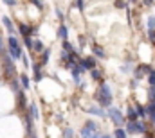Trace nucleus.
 Masks as SVG:
<instances>
[{
    "mask_svg": "<svg viewBox=\"0 0 155 138\" xmlns=\"http://www.w3.org/2000/svg\"><path fill=\"white\" fill-rule=\"evenodd\" d=\"M96 99L99 101V104L103 108H107V106L110 108L112 106V92H110V86L107 83H101V86H99V90L96 93Z\"/></svg>",
    "mask_w": 155,
    "mask_h": 138,
    "instance_id": "obj_1",
    "label": "nucleus"
},
{
    "mask_svg": "<svg viewBox=\"0 0 155 138\" xmlns=\"http://www.w3.org/2000/svg\"><path fill=\"white\" fill-rule=\"evenodd\" d=\"M107 115H108V117L112 118V122L116 124L117 127H123V126H124V122H126L119 108H114V106H110V108L107 109Z\"/></svg>",
    "mask_w": 155,
    "mask_h": 138,
    "instance_id": "obj_2",
    "label": "nucleus"
},
{
    "mask_svg": "<svg viewBox=\"0 0 155 138\" xmlns=\"http://www.w3.org/2000/svg\"><path fill=\"white\" fill-rule=\"evenodd\" d=\"M96 133H97V124L94 120H88L81 129V138H92Z\"/></svg>",
    "mask_w": 155,
    "mask_h": 138,
    "instance_id": "obj_3",
    "label": "nucleus"
},
{
    "mask_svg": "<svg viewBox=\"0 0 155 138\" xmlns=\"http://www.w3.org/2000/svg\"><path fill=\"white\" fill-rule=\"evenodd\" d=\"M2 59H4V72H5V77H13V75L16 74V68H15V65H13L11 56L4 54V56H2Z\"/></svg>",
    "mask_w": 155,
    "mask_h": 138,
    "instance_id": "obj_4",
    "label": "nucleus"
},
{
    "mask_svg": "<svg viewBox=\"0 0 155 138\" xmlns=\"http://www.w3.org/2000/svg\"><path fill=\"white\" fill-rule=\"evenodd\" d=\"M18 31H20V34L24 36V38L35 36V33H36V29H33L31 25H25V24H18Z\"/></svg>",
    "mask_w": 155,
    "mask_h": 138,
    "instance_id": "obj_5",
    "label": "nucleus"
},
{
    "mask_svg": "<svg viewBox=\"0 0 155 138\" xmlns=\"http://www.w3.org/2000/svg\"><path fill=\"white\" fill-rule=\"evenodd\" d=\"M96 65H97V63H96L94 58H85V59L79 61V67H83L85 70H94L96 68Z\"/></svg>",
    "mask_w": 155,
    "mask_h": 138,
    "instance_id": "obj_6",
    "label": "nucleus"
},
{
    "mask_svg": "<svg viewBox=\"0 0 155 138\" xmlns=\"http://www.w3.org/2000/svg\"><path fill=\"white\" fill-rule=\"evenodd\" d=\"M126 117H128V120H132V122H137V120H139L137 109H135L134 106H128V108H126Z\"/></svg>",
    "mask_w": 155,
    "mask_h": 138,
    "instance_id": "obj_7",
    "label": "nucleus"
},
{
    "mask_svg": "<svg viewBox=\"0 0 155 138\" xmlns=\"http://www.w3.org/2000/svg\"><path fill=\"white\" fill-rule=\"evenodd\" d=\"M7 50H9V56H11L13 59H20V58H24V54H22V49H20V47H9Z\"/></svg>",
    "mask_w": 155,
    "mask_h": 138,
    "instance_id": "obj_8",
    "label": "nucleus"
},
{
    "mask_svg": "<svg viewBox=\"0 0 155 138\" xmlns=\"http://www.w3.org/2000/svg\"><path fill=\"white\" fill-rule=\"evenodd\" d=\"M2 24L5 25V29H7L9 34H15V27H13V22H11L9 16H4V18H2Z\"/></svg>",
    "mask_w": 155,
    "mask_h": 138,
    "instance_id": "obj_9",
    "label": "nucleus"
},
{
    "mask_svg": "<svg viewBox=\"0 0 155 138\" xmlns=\"http://www.w3.org/2000/svg\"><path fill=\"white\" fill-rule=\"evenodd\" d=\"M87 111H88V113H92V115H99V117H105V115H107V111H105V109H101V108H97V106L87 108Z\"/></svg>",
    "mask_w": 155,
    "mask_h": 138,
    "instance_id": "obj_10",
    "label": "nucleus"
},
{
    "mask_svg": "<svg viewBox=\"0 0 155 138\" xmlns=\"http://www.w3.org/2000/svg\"><path fill=\"white\" fill-rule=\"evenodd\" d=\"M49 56H51V49H45V50L41 52V59H40V65H41V67H45V65H47Z\"/></svg>",
    "mask_w": 155,
    "mask_h": 138,
    "instance_id": "obj_11",
    "label": "nucleus"
},
{
    "mask_svg": "<svg viewBox=\"0 0 155 138\" xmlns=\"http://www.w3.org/2000/svg\"><path fill=\"white\" fill-rule=\"evenodd\" d=\"M134 126H135V133H139V135H146V127H144V124H143L141 120L134 122Z\"/></svg>",
    "mask_w": 155,
    "mask_h": 138,
    "instance_id": "obj_12",
    "label": "nucleus"
},
{
    "mask_svg": "<svg viewBox=\"0 0 155 138\" xmlns=\"http://www.w3.org/2000/svg\"><path fill=\"white\" fill-rule=\"evenodd\" d=\"M67 36H69L67 27H65V25H60V29H58V38H60V39H63V41H67Z\"/></svg>",
    "mask_w": 155,
    "mask_h": 138,
    "instance_id": "obj_13",
    "label": "nucleus"
},
{
    "mask_svg": "<svg viewBox=\"0 0 155 138\" xmlns=\"http://www.w3.org/2000/svg\"><path fill=\"white\" fill-rule=\"evenodd\" d=\"M92 52H94V54H96L97 58H101V59H103V58H107V52H105V50H103V49H101L99 45L92 47Z\"/></svg>",
    "mask_w": 155,
    "mask_h": 138,
    "instance_id": "obj_14",
    "label": "nucleus"
},
{
    "mask_svg": "<svg viewBox=\"0 0 155 138\" xmlns=\"http://www.w3.org/2000/svg\"><path fill=\"white\" fill-rule=\"evenodd\" d=\"M40 68H41L40 63H35V65H33V70H35V81H41V77H43L41 72H40Z\"/></svg>",
    "mask_w": 155,
    "mask_h": 138,
    "instance_id": "obj_15",
    "label": "nucleus"
},
{
    "mask_svg": "<svg viewBox=\"0 0 155 138\" xmlns=\"http://www.w3.org/2000/svg\"><path fill=\"white\" fill-rule=\"evenodd\" d=\"M45 49H43V43L40 41V39H35V45H33V52H36V54H41Z\"/></svg>",
    "mask_w": 155,
    "mask_h": 138,
    "instance_id": "obj_16",
    "label": "nucleus"
},
{
    "mask_svg": "<svg viewBox=\"0 0 155 138\" xmlns=\"http://www.w3.org/2000/svg\"><path fill=\"white\" fill-rule=\"evenodd\" d=\"M135 109H137V115H139L141 118H144V117L148 115V109H144L141 104H135Z\"/></svg>",
    "mask_w": 155,
    "mask_h": 138,
    "instance_id": "obj_17",
    "label": "nucleus"
},
{
    "mask_svg": "<svg viewBox=\"0 0 155 138\" xmlns=\"http://www.w3.org/2000/svg\"><path fill=\"white\" fill-rule=\"evenodd\" d=\"M33 120H35V118H33V115H31V113H27V115H25V127H27V131H31V129H33Z\"/></svg>",
    "mask_w": 155,
    "mask_h": 138,
    "instance_id": "obj_18",
    "label": "nucleus"
},
{
    "mask_svg": "<svg viewBox=\"0 0 155 138\" xmlns=\"http://www.w3.org/2000/svg\"><path fill=\"white\" fill-rule=\"evenodd\" d=\"M29 113L33 115V118H35V120L38 118V106H36L35 102H33V104H29Z\"/></svg>",
    "mask_w": 155,
    "mask_h": 138,
    "instance_id": "obj_19",
    "label": "nucleus"
},
{
    "mask_svg": "<svg viewBox=\"0 0 155 138\" xmlns=\"http://www.w3.org/2000/svg\"><path fill=\"white\" fill-rule=\"evenodd\" d=\"M90 77H92L94 81H101V79H103V75H101V72H99L97 68L90 70Z\"/></svg>",
    "mask_w": 155,
    "mask_h": 138,
    "instance_id": "obj_20",
    "label": "nucleus"
},
{
    "mask_svg": "<svg viewBox=\"0 0 155 138\" xmlns=\"http://www.w3.org/2000/svg\"><path fill=\"white\" fill-rule=\"evenodd\" d=\"M16 97H18V102H20V106H22V108H25V106H27L25 93H24V92H18V93H16Z\"/></svg>",
    "mask_w": 155,
    "mask_h": 138,
    "instance_id": "obj_21",
    "label": "nucleus"
},
{
    "mask_svg": "<svg viewBox=\"0 0 155 138\" xmlns=\"http://www.w3.org/2000/svg\"><path fill=\"white\" fill-rule=\"evenodd\" d=\"M20 83H22L24 90H27V88H29V77H27L25 74H22V75H20Z\"/></svg>",
    "mask_w": 155,
    "mask_h": 138,
    "instance_id": "obj_22",
    "label": "nucleus"
},
{
    "mask_svg": "<svg viewBox=\"0 0 155 138\" xmlns=\"http://www.w3.org/2000/svg\"><path fill=\"white\" fill-rule=\"evenodd\" d=\"M114 135H116V138H126L128 135H126V131L123 129V127H117L116 131H114Z\"/></svg>",
    "mask_w": 155,
    "mask_h": 138,
    "instance_id": "obj_23",
    "label": "nucleus"
},
{
    "mask_svg": "<svg viewBox=\"0 0 155 138\" xmlns=\"http://www.w3.org/2000/svg\"><path fill=\"white\" fill-rule=\"evenodd\" d=\"M7 45H9V47H20V43H18V39H16L15 36H9V38H7Z\"/></svg>",
    "mask_w": 155,
    "mask_h": 138,
    "instance_id": "obj_24",
    "label": "nucleus"
},
{
    "mask_svg": "<svg viewBox=\"0 0 155 138\" xmlns=\"http://www.w3.org/2000/svg\"><path fill=\"white\" fill-rule=\"evenodd\" d=\"M11 88H13V92H15V93L22 92V90H20V81H18V79H13V83H11Z\"/></svg>",
    "mask_w": 155,
    "mask_h": 138,
    "instance_id": "obj_25",
    "label": "nucleus"
},
{
    "mask_svg": "<svg viewBox=\"0 0 155 138\" xmlns=\"http://www.w3.org/2000/svg\"><path fill=\"white\" fill-rule=\"evenodd\" d=\"M148 99H150V102H155V86H150V92H148Z\"/></svg>",
    "mask_w": 155,
    "mask_h": 138,
    "instance_id": "obj_26",
    "label": "nucleus"
},
{
    "mask_svg": "<svg viewBox=\"0 0 155 138\" xmlns=\"http://www.w3.org/2000/svg\"><path fill=\"white\" fill-rule=\"evenodd\" d=\"M148 81H150V86H155V70L148 74Z\"/></svg>",
    "mask_w": 155,
    "mask_h": 138,
    "instance_id": "obj_27",
    "label": "nucleus"
},
{
    "mask_svg": "<svg viewBox=\"0 0 155 138\" xmlns=\"http://www.w3.org/2000/svg\"><path fill=\"white\" fill-rule=\"evenodd\" d=\"M153 29H155V18L150 16V18H148V31H153Z\"/></svg>",
    "mask_w": 155,
    "mask_h": 138,
    "instance_id": "obj_28",
    "label": "nucleus"
},
{
    "mask_svg": "<svg viewBox=\"0 0 155 138\" xmlns=\"http://www.w3.org/2000/svg\"><path fill=\"white\" fill-rule=\"evenodd\" d=\"M126 129H128V133H130V135H132V133H135V126H134V122H132V120H128Z\"/></svg>",
    "mask_w": 155,
    "mask_h": 138,
    "instance_id": "obj_29",
    "label": "nucleus"
},
{
    "mask_svg": "<svg viewBox=\"0 0 155 138\" xmlns=\"http://www.w3.org/2000/svg\"><path fill=\"white\" fill-rule=\"evenodd\" d=\"M116 7L117 9H124L126 7V2L124 0H116Z\"/></svg>",
    "mask_w": 155,
    "mask_h": 138,
    "instance_id": "obj_30",
    "label": "nucleus"
},
{
    "mask_svg": "<svg viewBox=\"0 0 155 138\" xmlns=\"http://www.w3.org/2000/svg\"><path fill=\"white\" fill-rule=\"evenodd\" d=\"M63 138H72V129H71V127H67V129L63 131Z\"/></svg>",
    "mask_w": 155,
    "mask_h": 138,
    "instance_id": "obj_31",
    "label": "nucleus"
},
{
    "mask_svg": "<svg viewBox=\"0 0 155 138\" xmlns=\"http://www.w3.org/2000/svg\"><path fill=\"white\" fill-rule=\"evenodd\" d=\"M4 49H5V43H4V38L0 36V56H4L5 52H4Z\"/></svg>",
    "mask_w": 155,
    "mask_h": 138,
    "instance_id": "obj_32",
    "label": "nucleus"
},
{
    "mask_svg": "<svg viewBox=\"0 0 155 138\" xmlns=\"http://www.w3.org/2000/svg\"><path fill=\"white\" fill-rule=\"evenodd\" d=\"M148 38H150V41L155 45V29L153 31H148Z\"/></svg>",
    "mask_w": 155,
    "mask_h": 138,
    "instance_id": "obj_33",
    "label": "nucleus"
},
{
    "mask_svg": "<svg viewBox=\"0 0 155 138\" xmlns=\"http://www.w3.org/2000/svg\"><path fill=\"white\" fill-rule=\"evenodd\" d=\"M4 4L9 5V7H15V5H16V0H4Z\"/></svg>",
    "mask_w": 155,
    "mask_h": 138,
    "instance_id": "obj_34",
    "label": "nucleus"
},
{
    "mask_svg": "<svg viewBox=\"0 0 155 138\" xmlns=\"http://www.w3.org/2000/svg\"><path fill=\"white\" fill-rule=\"evenodd\" d=\"M74 5H76L79 11H83V7H85V5H83V0H76V4H74Z\"/></svg>",
    "mask_w": 155,
    "mask_h": 138,
    "instance_id": "obj_35",
    "label": "nucleus"
},
{
    "mask_svg": "<svg viewBox=\"0 0 155 138\" xmlns=\"http://www.w3.org/2000/svg\"><path fill=\"white\" fill-rule=\"evenodd\" d=\"M56 14H58V18H63V13H61L60 9H56Z\"/></svg>",
    "mask_w": 155,
    "mask_h": 138,
    "instance_id": "obj_36",
    "label": "nucleus"
},
{
    "mask_svg": "<svg viewBox=\"0 0 155 138\" xmlns=\"http://www.w3.org/2000/svg\"><path fill=\"white\" fill-rule=\"evenodd\" d=\"M152 2H153V0H144V4H146V5H152Z\"/></svg>",
    "mask_w": 155,
    "mask_h": 138,
    "instance_id": "obj_37",
    "label": "nucleus"
},
{
    "mask_svg": "<svg viewBox=\"0 0 155 138\" xmlns=\"http://www.w3.org/2000/svg\"><path fill=\"white\" fill-rule=\"evenodd\" d=\"M101 138H112V136H108V135H101Z\"/></svg>",
    "mask_w": 155,
    "mask_h": 138,
    "instance_id": "obj_38",
    "label": "nucleus"
},
{
    "mask_svg": "<svg viewBox=\"0 0 155 138\" xmlns=\"http://www.w3.org/2000/svg\"><path fill=\"white\" fill-rule=\"evenodd\" d=\"M146 138H153V136H148V135H146Z\"/></svg>",
    "mask_w": 155,
    "mask_h": 138,
    "instance_id": "obj_39",
    "label": "nucleus"
},
{
    "mask_svg": "<svg viewBox=\"0 0 155 138\" xmlns=\"http://www.w3.org/2000/svg\"><path fill=\"white\" fill-rule=\"evenodd\" d=\"M130 2H137V0H130Z\"/></svg>",
    "mask_w": 155,
    "mask_h": 138,
    "instance_id": "obj_40",
    "label": "nucleus"
},
{
    "mask_svg": "<svg viewBox=\"0 0 155 138\" xmlns=\"http://www.w3.org/2000/svg\"><path fill=\"white\" fill-rule=\"evenodd\" d=\"M31 138H36V136H31Z\"/></svg>",
    "mask_w": 155,
    "mask_h": 138,
    "instance_id": "obj_41",
    "label": "nucleus"
}]
</instances>
